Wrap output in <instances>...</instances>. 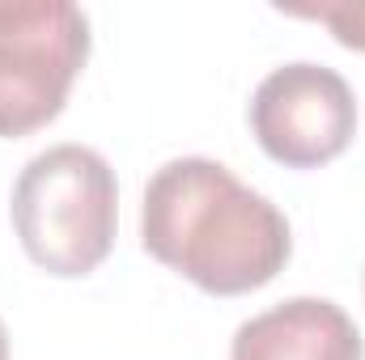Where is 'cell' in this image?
Instances as JSON below:
<instances>
[{
  "instance_id": "cell-3",
  "label": "cell",
  "mask_w": 365,
  "mask_h": 360,
  "mask_svg": "<svg viewBox=\"0 0 365 360\" xmlns=\"http://www.w3.org/2000/svg\"><path fill=\"white\" fill-rule=\"evenodd\" d=\"M90 60V17L68 0H0V136L47 127Z\"/></svg>"
},
{
  "instance_id": "cell-1",
  "label": "cell",
  "mask_w": 365,
  "mask_h": 360,
  "mask_svg": "<svg viewBox=\"0 0 365 360\" xmlns=\"http://www.w3.org/2000/svg\"><path fill=\"white\" fill-rule=\"evenodd\" d=\"M140 242L162 268L212 297L272 284L293 255L284 212L208 157H175L149 179Z\"/></svg>"
},
{
  "instance_id": "cell-6",
  "label": "cell",
  "mask_w": 365,
  "mask_h": 360,
  "mask_svg": "<svg viewBox=\"0 0 365 360\" xmlns=\"http://www.w3.org/2000/svg\"><path fill=\"white\" fill-rule=\"evenodd\" d=\"M289 17H310L323 21L340 47L349 51H365V0H319V4H289L280 9Z\"/></svg>"
},
{
  "instance_id": "cell-4",
  "label": "cell",
  "mask_w": 365,
  "mask_h": 360,
  "mask_svg": "<svg viewBox=\"0 0 365 360\" xmlns=\"http://www.w3.org/2000/svg\"><path fill=\"white\" fill-rule=\"evenodd\" d=\"M251 132L272 162L314 170L353 144L357 97L336 68L297 60L259 81L251 97Z\"/></svg>"
},
{
  "instance_id": "cell-2",
  "label": "cell",
  "mask_w": 365,
  "mask_h": 360,
  "mask_svg": "<svg viewBox=\"0 0 365 360\" xmlns=\"http://www.w3.org/2000/svg\"><path fill=\"white\" fill-rule=\"evenodd\" d=\"M13 229L34 268L60 280L106 263L119 225V186L106 157L86 144H56L26 162L13 182Z\"/></svg>"
},
{
  "instance_id": "cell-5",
  "label": "cell",
  "mask_w": 365,
  "mask_h": 360,
  "mask_svg": "<svg viewBox=\"0 0 365 360\" xmlns=\"http://www.w3.org/2000/svg\"><path fill=\"white\" fill-rule=\"evenodd\" d=\"M357 322L323 297H293L234 331L230 360H361Z\"/></svg>"
},
{
  "instance_id": "cell-7",
  "label": "cell",
  "mask_w": 365,
  "mask_h": 360,
  "mask_svg": "<svg viewBox=\"0 0 365 360\" xmlns=\"http://www.w3.org/2000/svg\"><path fill=\"white\" fill-rule=\"evenodd\" d=\"M0 360H9V331H4V322H0Z\"/></svg>"
}]
</instances>
